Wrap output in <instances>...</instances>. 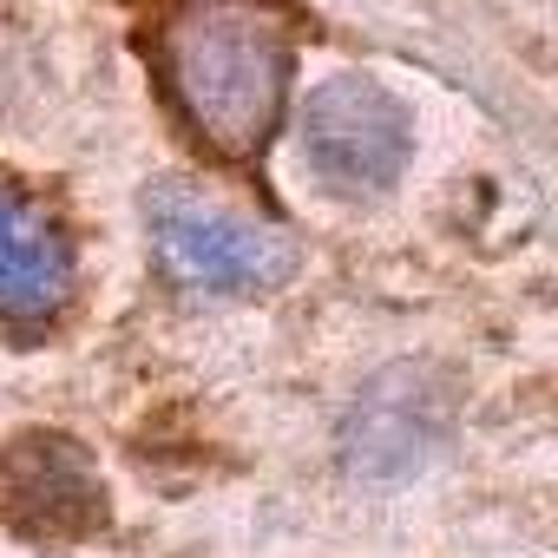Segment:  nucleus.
<instances>
[{
  "mask_svg": "<svg viewBox=\"0 0 558 558\" xmlns=\"http://www.w3.org/2000/svg\"><path fill=\"white\" fill-rule=\"evenodd\" d=\"M158 80L217 158H256L290 99V27L263 0H184L158 34Z\"/></svg>",
  "mask_w": 558,
  "mask_h": 558,
  "instance_id": "f257e3e1",
  "label": "nucleus"
},
{
  "mask_svg": "<svg viewBox=\"0 0 558 558\" xmlns=\"http://www.w3.org/2000/svg\"><path fill=\"white\" fill-rule=\"evenodd\" d=\"M151 236L178 283L191 290H276L296 269V243L256 217H236L184 184L151 191Z\"/></svg>",
  "mask_w": 558,
  "mask_h": 558,
  "instance_id": "f03ea898",
  "label": "nucleus"
},
{
  "mask_svg": "<svg viewBox=\"0 0 558 558\" xmlns=\"http://www.w3.org/2000/svg\"><path fill=\"white\" fill-rule=\"evenodd\" d=\"M408 151H414V119L368 73H336V80H323L310 93V106H303V158L316 165L323 184L381 191V184L401 178Z\"/></svg>",
  "mask_w": 558,
  "mask_h": 558,
  "instance_id": "7ed1b4c3",
  "label": "nucleus"
},
{
  "mask_svg": "<svg viewBox=\"0 0 558 558\" xmlns=\"http://www.w3.org/2000/svg\"><path fill=\"white\" fill-rule=\"evenodd\" d=\"M0 499L27 538H80L106 519V486L93 460L60 434H34L0 460Z\"/></svg>",
  "mask_w": 558,
  "mask_h": 558,
  "instance_id": "20e7f679",
  "label": "nucleus"
},
{
  "mask_svg": "<svg viewBox=\"0 0 558 558\" xmlns=\"http://www.w3.org/2000/svg\"><path fill=\"white\" fill-rule=\"evenodd\" d=\"M73 296V250L60 223L0 184V316L8 323H47Z\"/></svg>",
  "mask_w": 558,
  "mask_h": 558,
  "instance_id": "39448f33",
  "label": "nucleus"
},
{
  "mask_svg": "<svg viewBox=\"0 0 558 558\" xmlns=\"http://www.w3.org/2000/svg\"><path fill=\"white\" fill-rule=\"evenodd\" d=\"M421 388H427V375L388 368L362 395V408L349 421V466L355 473H408L427 453V440L440 427V401H427Z\"/></svg>",
  "mask_w": 558,
  "mask_h": 558,
  "instance_id": "423d86ee",
  "label": "nucleus"
}]
</instances>
